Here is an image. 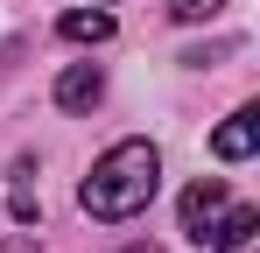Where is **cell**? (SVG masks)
I'll use <instances>...</instances> for the list:
<instances>
[{"label": "cell", "instance_id": "5", "mask_svg": "<svg viewBox=\"0 0 260 253\" xmlns=\"http://www.w3.org/2000/svg\"><path fill=\"white\" fill-rule=\"evenodd\" d=\"M56 36L63 42H106L113 36V14H106V7H71V14L56 21Z\"/></svg>", "mask_w": 260, "mask_h": 253}, {"label": "cell", "instance_id": "4", "mask_svg": "<svg viewBox=\"0 0 260 253\" xmlns=\"http://www.w3.org/2000/svg\"><path fill=\"white\" fill-rule=\"evenodd\" d=\"M106 99V78H99V64H71L63 78H56V106L63 113H91Z\"/></svg>", "mask_w": 260, "mask_h": 253}, {"label": "cell", "instance_id": "6", "mask_svg": "<svg viewBox=\"0 0 260 253\" xmlns=\"http://www.w3.org/2000/svg\"><path fill=\"white\" fill-rule=\"evenodd\" d=\"M169 14H176V21H218L225 0H169Z\"/></svg>", "mask_w": 260, "mask_h": 253}, {"label": "cell", "instance_id": "7", "mask_svg": "<svg viewBox=\"0 0 260 253\" xmlns=\"http://www.w3.org/2000/svg\"><path fill=\"white\" fill-rule=\"evenodd\" d=\"M127 253H162V246H127Z\"/></svg>", "mask_w": 260, "mask_h": 253}, {"label": "cell", "instance_id": "2", "mask_svg": "<svg viewBox=\"0 0 260 253\" xmlns=\"http://www.w3.org/2000/svg\"><path fill=\"white\" fill-rule=\"evenodd\" d=\"M183 232H190L197 246H218V253H225V246H246V239L260 232V211L239 204L218 176H204V183L183 190Z\"/></svg>", "mask_w": 260, "mask_h": 253}, {"label": "cell", "instance_id": "1", "mask_svg": "<svg viewBox=\"0 0 260 253\" xmlns=\"http://www.w3.org/2000/svg\"><path fill=\"white\" fill-rule=\"evenodd\" d=\"M155 190H162L155 141H113V148L91 162V176L78 183V204H85V218H99V225H120L134 211H148Z\"/></svg>", "mask_w": 260, "mask_h": 253}, {"label": "cell", "instance_id": "3", "mask_svg": "<svg viewBox=\"0 0 260 253\" xmlns=\"http://www.w3.org/2000/svg\"><path fill=\"white\" fill-rule=\"evenodd\" d=\"M253 148H260V113H253V106H239V113L211 134V155H218V162H246Z\"/></svg>", "mask_w": 260, "mask_h": 253}]
</instances>
